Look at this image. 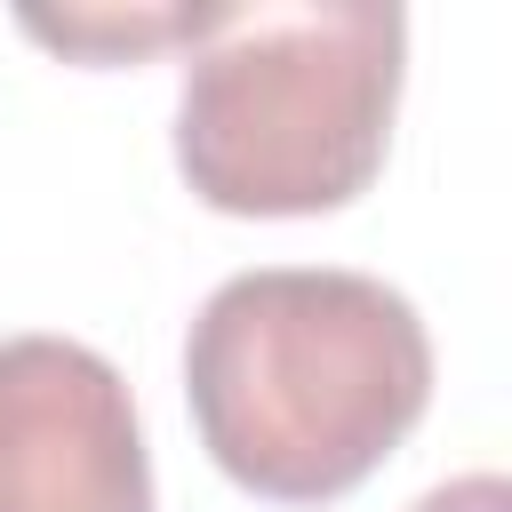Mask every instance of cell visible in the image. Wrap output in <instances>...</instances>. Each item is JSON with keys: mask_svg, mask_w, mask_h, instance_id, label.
Wrapping results in <instances>:
<instances>
[{"mask_svg": "<svg viewBox=\"0 0 512 512\" xmlns=\"http://www.w3.org/2000/svg\"><path fill=\"white\" fill-rule=\"evenodd\" d=\"M184 400L224 480L336 504L432 408V336L400 288L344 264L232 272L184 336Z\"/></svg>", "mask_w": 512, "mask_h": 512, "instance_id": "1", "label": "cell"}, {"mask_svg": "<svg viewBox=\"0 0 512 512\" xmlns=\"http://www.w3.org/2000/svg\"><path fill=\"white\" fill-rule=\"evenodd\" d=\"M408 16L384 0L224 8L184 64L176 168L224 216H328L384 168Z\"/></svg>", "mask_w": 512, "mask_h": 512, "instance_id": "2", "label": "cell"}, {"mask_svg": "<svg viewBox=\"0 0 512 512\" xmlns=\"http://www.w3.org/2000/svg\"><path fill=\"white\" fill-rule=\"evenodd\" d=\"M0 512H152V456L120 368L72 336L0 344Z\"/></svg>", "mask_w": 512, "mask_h": 512, "instance_id": "3", "label": "cell"}, {"mask_svg": "<svg viewBox=\"0 0 512 512\" xmlns=\"http://www.w3.org/2000/svg\"><path fill=\"white\" fill-rule=\"evenodd\" d=\"M216 16L224 8H64V16L24 8V32L48 40V48H64V56H88V64H136V56L168 48V40L200 48L216 32Z\"/></svg>", "mask_w": 512, "mask_h": 512, "instance_id": "4", "label": "cell"}, {"mask_svg": "<svg viewBox=\"0 0 512 512\" xmlns=\"http://www.w3.org/2000/svg\"><path fill=\"white\" fill-rule=\"evenodd\" d=\"M408 512H512V480H504V472H464V480L432 488V496L408 504Z\"/></svg>", "mask_w": 512, "mask_h": 512, "instance_id": "5", "label": "cell"}]
</instances>
